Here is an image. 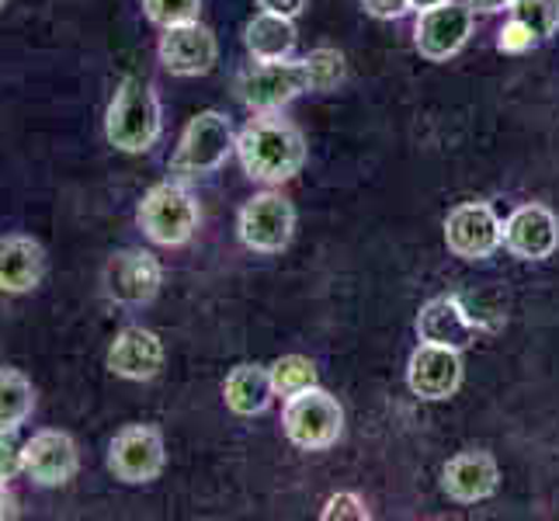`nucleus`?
<instances>
[{
  "instance_id": "nucleus-33",
  "label": "nucleus",
  "mask_w": 559,
  "mask_h": 521,
  "mask_svg": "<svg viewBox=\"0 0 559 521\" xmlns=\"http://www.w3.org/2000/svg\"><path fill=\"white\" fill-rule=\"evenodd\" d=\"M469 4V11L476 14H497V11H504V8H511V0H466Z\"/></svg>"
},
{
  "instance_id": "nucleus-27",
  "label": "nucleus",
  "mask_w": 559,
  "mask_h": 521,
  "mask_svg": "<svg viewBox=\"0 0 559 521\" xmlns=\"http://www.w3.org/2000/svg\"><path fill=\"white\" fill-rule=\"evenodd\" d=\"M25 441H17V431H0V484H11L17 473H25Z\"/></svg>"
},
{
  "instance_id": "nucleus-26",
  "label": "nucleus",
  "mask_w": 559,
  "mask_h": 521,
  "mask_svg": "<svg viewBox=\"0 0 559 521\" xmlns=\"http://www.w3.org/2000/svg\"><path fill=\"white\" fill-rule=\"evenodd\" d=\"M306 67H310L313 91H331L344 81V56L337 49H313L306 56Z\"/></svg>"
},
{
  "instance_id": "nucleus-17",
  "label": "nucleus",
  "mask_w": 559,
  "mask_h": 521,
  "mask_svg": "<svg viewBox=\"0 0 559 521\" xmlns=\"http://www.w3.org/2000/svg\"><path fill=\"white\" fill-rule=\"evenodd\" d=\"M46 279V247L28 234L0 237V293L28 296Z\"/></svg>"
},
{
  "instance_id": "nucleus-10",
  "label": "nucleus",
  "mask_w": 559,
  "mask_h": 521,
  "mask_svg": "<svg viewBox=\"0 0 559 521\" xmlns=\"http://www.w3.org/2000/svg\"><path fill=\"white\" fill-rule=\"evenodd\" d=\"M22 455H25V476L43 490L67 487L70 479L81 473L76 441L67 431H56V428L35 431L22 446Z\"/></svg>"
},
{
  "instance_id": "nucleus-7",
  "label": "nucleus",
  "mask_w": 559,
  "mask_h": 521,
  "mask_svg": "<svg viewBox=\"0 0 559 521\" xmlns=\"http://www.w3.org/2000/svg\"><path fill=\"white\" fill-rule=\"evenodd\" d=\"M306 91H313L306 60H299V63H288V60L254 63V67H247L237 81V94L250 111H278L282 105L296 102Z\"/></svg>"
},
{
  "instance_id": "nucleus-29",
  "label": "nucleus",
  "mask_w": 559,
  "mask_h": 521,
  "mask_svg": "<svg viewBox=\"0 0 559 521\" xmlns=\"http://www.w3.org/2000/svg\"><path fill=\"white\" fill-rule=\"evenodd\" d=\"M535 43H538V38L522 22H518V17H511V22L500 28V35H497V49L500 52H528Z\"/></svg>"
},
{
  "instance_id": "nucleus-21",
  "label": "nucleus",
  "mask_w": 559,
  "mask_h": 521,
  "mask_svg": "<svg viewBox=\"0 0 559 521\" xmlns=\"http://www.w3.org/2000/svg\"><path fill=\"white\" fill-rule=\"evenodd\" d=\"M243 46H247V52L254 56L258 63L288 60L293 49H296V25H293V17L261 11L254 22L243 28Z\"/></svg>"
},
{
  "instance_id": "nucleus-15",
  "label": "nucleus",
  "mask_w": 559,
  "mask_h": 521,
  "mask_svg": "<svg viewBox=\"0 0 559 521\" xmlns=\"http://www.w3.org/2000/svg\"><path fill=\"white\" fill-rule=\"evenodd\" d=\"M462 382V362L455 347L420 341L407 362V386L420 400H449Z\"/></svg>"
},
{
  "instance_id": "nucleus-18",
  "label": "nucleus",
  "mask_w": 559,
  "mask_h": 521,
  "mask_svg": "<svg viewBox=\"0 0 559 521\" xmlns=\"http://www.w3.org/2000/svg\"><path fill=\"white\" fill-rule=\"evenodd\" d=\"M500 487V470L487 452H459L441 470V490L459 505H476V500L493 497Z\"/></svg>"
},
{
  "instance_id": "nucleus-25",
  "label": "nucleus",
  "mask_w": 559,
  "mask_h": 521,
  "mask_svg": "<svg viewBox=\"0 0 559 521\" xmlns=\"http://www.w3.org/2000/svg\"><path fill=\"white\" fill-rule=\"evenodd\" d=\"M143 11L157 28H170V25L199 22L202 0H143Z\"/></svg>"
},
{
  "instance_id": "nucleus-24",
  "label": "nucleus",
  "mask_w": 559,
  "mask_h": 521,
  "mask_svg": "<svg viewBox=\"0 0 559 521\" xmlns=\"http://www.w3.org/2000/svg\"><path fill=\"white\" fill-rule=\"evenodd\" d=\"M511 17H518L538 43L559 28V0H511Z\"/></svg>"
},
{
  "instance_id": "nucleus-3",
  "label": "nucleus",
  "mask_w": 559,
  "mask_h": 521,
  "mask_svg": "<svg viewBox=\"0 0 559 521\" xmlns=\"http://www.w3.org/2000/svg\"><path fill=\"white\" fill-rule=\"evenodd\" d=\"M136 223L157 247H185L202 223V209L181 181H160L143 196Z\"/></svg>"
},
{
  "instance_id": "nucleus-9",
  "label": "nucleus",
  "mask_w": 559,
  "mask_h": 521,
  "mask_svg": "<svg viewBox=\"0 0 559 521\" xmlns=\"http://www.w3.org/2000/svg\"><path fill=\"white\" fill-rule=\"evenodd\" d=\"M240 240L258 254H278L296 234V209L278 191H261L240 209Z\"/></svg>"
},
{
  "instance_id": "nucleus-12",
  "label": "nucleus",
  "mask_w": 559,
  "mask_h": 521,
  "mask_svg": "<svg viewBox=\"0 0 559 521\" xmlns=\"http://www.w3.org/2000/svg\"><path fill=\"white\" fill-rule=\"evenodd\" d=\"M445 244L462 261H484L504 244V226L487 202H466L449 212Z\"/></svg>"
},
{
  "instance_id": "nucleus-11",
  "label": "nucleus",
  "mask_w": 559,
  "mask_h": 521,
  "mask_svg": "<svg viewBox=\"0 0 559 521\" xmlns=\"http://www.w3.org/2000/svg\"><path fill=\"white\" fill-rule=\"evenodd\" d=\"M473 35V11L469 4H445L417 11V25H414V46L424 60L431 63H445L449 56H455L466 38Z\"/></svg>"
},
{
  "instance_id": "nucleus-5",
  "label": "nucleus",
  "mask_w": 559,
  "mask_h": 521,
  "mask_svg": "<svg viewBox=\"0 0 559 521\" xmlns=\"http://www.w3.org/2000/svg\"><path fill=\"white\" fill-rule=\"evenodd\" d=\"M282 428L296 449L323 452V449L337 446V438L344 431V411L326 390L310 386V390H299L296 396L285 400Z\"/></svg>"
},
{
  "instance_id": "nucleus-16",
  "label": "nucleus",
  "mask_w": 559,
  "mask_h": 521,
  "mask_svg": "<svg viewBox=\"0 0 559 521\" xmlns=\"http://www.w3.org/2000/svg\"><path fill=\"white\" fill-rule=\"evenodd\" d=\"M105 365L119 379L150 382L164 369V341L146 327H122L108 347Z\"/></svg>"
},
{
  "instance_id": "nucleus-32",
  "label": "nucleus",
  "mask_w": 559,
  "mask_h": 521,
  "mask_svg": "<svg viewBox=\"0 0 559 521\" xmlns=\"http://www.w3.org/2000/svg\"><path fill=\"white\" fill-rule=\"evenodd\" d=\"M17 518V497L11 494L8 484H0V521H11Z\"/></svg>"
},
{
  "instance_id": "nucleus-22",
  "label": "nucleus",
  "mask_w": 559,
  "mask_h": 521,
  "mask_svg": "<svg viewBox=\"0 0 559 521\" xmlns=\"http://www.w3.org/2000/svg\"><path fill=\"white\" fill-rule=\"evenodd\" d=\"M35 414V386L22 369L0 365V431H22Z\"/></svg>"
},
{
  "instance_id": "nucleus-6",
  "label": "nucleus",
  "mask_w": 559,
  "mask_h": 521,
  "mask_svg": "<svg viewBox=\"0 0 559 521\" xmlns=\"http://www.w3.org/2000/svg\"><path fill=\"white\" fill-rule=\"evenodd\" d=\"M167 466V446L164 435L153 424H126L108 446V473L119 484L140 487L153 484Z\"/></svg>"
},
{
  "instance_id": "nucleus-31",
  "label": "nucleus",
  "mask_w": 559,
  "mask_h": 521,
  "mask_svg": "<svg viewBox=\"0 0 559 521\" xmlns=\"http://www.w3.org/2000/svg\"><path fill=\"white\" fill-rule=\"evenodd\" d=\"M310 0H258L261 11H272V14H282V17H299L306 11Z\"/></svg>"
},
{
  "instance_id": "nucleus-28",
  "label": "nucleus",
  "mask_w": 559,
  "mask_h": 521,
  "mask_svg": "<svg viewBox=\"0 0 559 521\" xmlns=\"http://www.w3.org/2000/svg\"><path fill=\"white\" fill-rule=\"evenodd\" d=\"M323 521H334V518H355V521H369V508L358 494H334L331 500L323 505L320 511Z\"/></svg>"
},
{
  "instance_id": "nucleus-14",
  "label": "nucleus",
  "mask_w": 559,
  "mask_h": 521,
  "mask_svg": "<svg viewBox=\"0 0 559 521\" xmlns=\"http://www.w3.org/2000/svg\"><path fill=\"white\" fill-rule=\"evenodd\" d=\"M504 247L514 258L522 261H546L556 254L559 247V220L556 212L528 202L522 209L511 212V220L504 223Z\"/></svg>"
},
{
  "instance_id": "nucleus-4",
  "label": "nucleus",
  "mask_w": 559,
  "mask_h": 521,
  "mask_svg": "<svg viewBox=\"0 0 559 521\" xmlns=\"http://www.w3.org/2000/svg\"><path fill=\"white\" fill-rule=\"evenodd\" d=\"M234 150H237V137L229 119L216 108H205L185 126L181 143L175 150V157H170V174L178 181L205 178V174L219 170Z\"/></svg>"
},
{
  "instance_id": "nucleus-1",
  "label": "nucleus",
  "mask_w": 559,
  "mask_h": 521,
  "mask_svg": "<svg viewBox=\"0 0 559 521\" xmlns=\"http://www.w3.org/2000/svg\"><path fill=\"white\" fill-rule=\"evenodd\" d=\"M237 157L250 181L282 185L296 178L306 164V140L302 132L282 119L278 111H258L237 137Z\"/></svg>"
},
{
  "instance_id": "nucleus-13",
  "label": "nucleus",
  "mask_w": 559,
  "mask_h": 521,
  "mask_svg": "<svg viewBox=\"0 0 559 521\" xmlns=\"http://www.w3.org/2000/svg\"><path fill=\"white\" fill-rule=\"evenodd\" d=\"M157 56L167 73L202 76L216 67L219 43H216V35H212V28H205L202 22H185V25L164 28L160 43H157Z\"/></svg>"
},
{
  "instance_id": "nucleus-30",
  "label": "nucleus",
  "mask_w": 559,
  "mask_h": 521,
  "mask_svg": "<svg viewBox=\"0 0 559 521\" xmlns=\"http://www.w3.org/2000/svg\"><path fill=\"white\" fill-rule=\"evenodd\" d=\"M361 8L372 17H382V22H393V17H403L411 11V0H361Z\"/></svg>"
},
{
  "instance_id": "nucleus-8",
  "label": "nucleus",
  "mask_w": 559,
  "mask_h": 521,
  "mask_svg": "<svg viewBox=\"0 0 559 521\" xmlns=\"http://www.w3.org/2000/svg\"><path fill=\"white\" fill-rule=\"evenodd\" d=\"M164 285L160 261L143 247L115 250L105 264V296L119 306H146Z\"/></svg>"
},
{
  "instance_id": "nucleus-35",
  "label": "nucleus",
  "mask_w": 559,
  "mask_h": 521,
  "mask_svg": "<svg viewBox=\"0 0 559 521\" xmlns=\"http://www.w3.org/2000/svg\"><path fill=\"white\" fill-rule=\"evenodd\" d=\"M4 4H8V0H0V8H4Z\"/></svg>"
},
{
  "instance_id": "nucleus-2",
  "label": "nucleus",
  "mask_w": 559,
  "mask_h": 521,
  "mask_svg": "<svg viewBox=\"0 0 559 521\" xmlns=\"http://www.w3.org/2000/svg\"><path fill=\"white\" fill-rule=\"evenodd\" d=\"M164 132V111L153 91L140 76H122L105 111V140L119 153H150Z\"/></svg>"
},
{
  "instance_id": "nucleus-23",
  "label": "nucleus",
  "mask_w": 559,
  "mask_h": 521,
  "mask_svg": "<svg viewBox=\"0 0 559 521\" xmlns=\"http://www.w3.org/2000/svg\"><path fill=\"white\" fill-rule=\"evenodd\" d=\"M267 372H272L275 396H285V400L296 396L299 390H310V386H317V365L310 358H302V355H285Z\"/></svg>"
},
{
  "instance_id": "nucleus-20",
  "label": "nucleus",
  "mask_w": 559,
  "mask_h": 521,
  "mask_svg": "<svg viewBox=\"0 0 559 521\" xmlns=\"http://www.w3.org/2000/svg\"><path fill=\"white\" fill-rule=\"evenodd\" d=\"M275 396L272 372L261 369V365H237L234 372L223 382V400L226 407L237 417H258L267 411V403Z\"/></svg>"
},
{
  "instance_id": "nucleus-19",
  "label": "nucleus",
  "mask_w": 559,
  "mask_h": 521,
  "mask_svg": "<svg viewBox=\"0 0 559 521\" xmlns=\"http://www.w3.org/2000/svg\"><path fill=\"white\" fill-rule=\"evenodd\" d=\"M417 334H420V341H428V344H441V347H455V352H462V347L473 344L476 323H473L466 306H462V299L438 296V299L420 306Z\"/></svg>"
},
{
  "instance_id": "nucleus-34",
  "label": "nucleus",
  "mask_w": 559,
  "mask_h": 521,
  "mask_svg": "<svg viewBox=\"0 0 559 521\" xmlns=\"http://www.w3.org/2000/svg\"><path fill=\"white\" fill-rule=\"evenodd\" d=\"M438 4H445V0H411L414 11H428V8H438Z\"/></svg>"
}]
</instances>
